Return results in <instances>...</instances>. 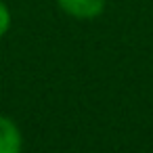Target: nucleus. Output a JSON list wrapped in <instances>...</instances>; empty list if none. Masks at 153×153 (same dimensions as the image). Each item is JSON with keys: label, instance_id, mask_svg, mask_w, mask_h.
Masks as SVG:
<instances>
[{"label": "nucleus", "instance_id": "1", "mask_svg": "<svg viewBox=\"0 0 153 153\" xmlns=\"http://www.w3.org/2000/svg\"><path fill=\"white\" fill-rule=\"evenodd\" d=\"M57 4L76 19H94L103 13L105 0H57Z\"/></svg>", "mask_w": 153, "mask_h": 153}, {"label": "nucleus", "instance_id": "2", "mask_svg": "<svg viewBox=\"0 0 153 153\" xmlns=\"http://www.w3.org/2000/svg\"><path fill=\"white\" fill-rule=\"evenodd\" d=\"M23 147V136L19 126L7 117L0 115V153H21Z\"/></svg>", "mask_w": 153, "mask_h": 153}, {"label": "nucleus", "instance_id": "3", "mask_svg": "<svg viewBox=\"0 0 153 153\" xmlns=\"http://www.w3.org/2000/svg\"><path fill=\"white\" fill-rule=\"evenodd\" d=\"M9 27H11V11L2 0H0V38L9 32Z\"/></svg>", "mask_w": 153, "mask_h": 153}]
</instances>
